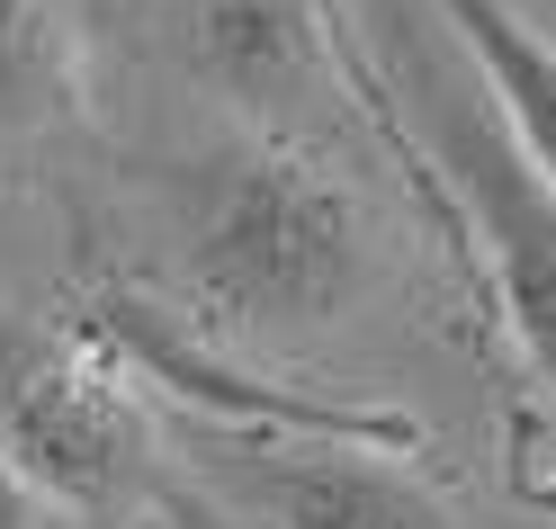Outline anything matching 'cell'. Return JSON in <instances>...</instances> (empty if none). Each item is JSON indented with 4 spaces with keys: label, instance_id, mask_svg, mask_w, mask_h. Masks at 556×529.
<instances>
[{
    "label": "cell",
    "instance_id": "cell-7",
    "mask_svg": "<svg viewBox=\"0 0 556 529\" xmlns=\"http://www.w3.org/2000/svg\"><path fill=\"white\" fill-rule=\"evenodd\" d=\"M37 503H54V493L18 467L10 449H0V529H27V520H37Z\"/></svg>",
    "mask_w": 556,
    "mask_h": 529
},
{
    "label": "cell",
    "instance_id": "cell-4",
    "mask_svg": "<svg viewBox=\"0 0 556 529\" xmlns=\"http://www.w3.org/2000/svg\"><path fill=\"white\" fill-rule=\"evenodd\" d=\"M225 493L252 512V529H448L431 484L377 467L368 449H261L225 467Z\"/></svg>",
    "mask_w": 556,
    "mask_h": 529
},
{
    "label": "cell",
    "instance_id": "cell-6",
    "mask_svg": "<svg viewBox=\"0 0 556 529\" xmlns=\"http://www.w3.org/2000/svg\"><path fill=\"white\" fill-rule=\"evenodd\" d=\"M448 18H458L467 54L484 63V90H494L503 126L520 135V153H530L539 180L556 189V46L530 37L503 0H448Z\"/></svg>",
    "mask_w": 556,
    "mask_h": 529
},
{
    "label": "cell",
    "instance_id": "cell-1",
    "mask_svg": "<svg viewBox=\"0 0 556 529\" xmlns=\"http://www.w3.org/2000/svg\"><path fill=\"white\" fill-rule=\"evenodd\" d=\"M180 269L242 341H288L351 314L377 269V225L351 180L288 144H225L180 198Z\"/></svg>",
    "mask_w": 556,
    "mask_h": 529
},
{
    "label": "cell",
    "instance_id": "cell-5",
    "mask_svg": "<svg viewBox=\"0 0 556 529\" xmlns=\"http://www.w3.org/2000/svg\"><path fill=\"white\" fill-rule=\"evenodd\" d=\"M81 117V46L54 0H0V153Z\"/></svg>",
    "mask_w": 556,
    "mask_h": 529
},
{
    "label": "cell",
    "instance_id": "cell-2",
    "mask_svg": "<svg viewBox=\"0 0 556 529\" xmlns=\"http://www.w3.org/2000/svg\"><path fill=\"white\" fill-rule=\"evenodd\" d=\"M0 449L37 476L54 503L99 512L144 476V431L99 377L46 360L27 332L0 324Z\"/></svg>",
    "mask_w": 556,
    "mask_h": 529
},
{
    "label": "cell",
    "instance_id": "cell-3",
    "mask_svg": "<svg viewBox=\"0 0 556 529\" xmlns=\"http://www.w3.org/2000/svg\"><path fill=\"white\" fill-rule=\"evenodd\" d=\"M170 54L198 90H216L242 117H296L324 99V18L315 0H170Z\"/></svg>",
    "mask_w": 556,
    "mask_h": 529
}]
</instances>
